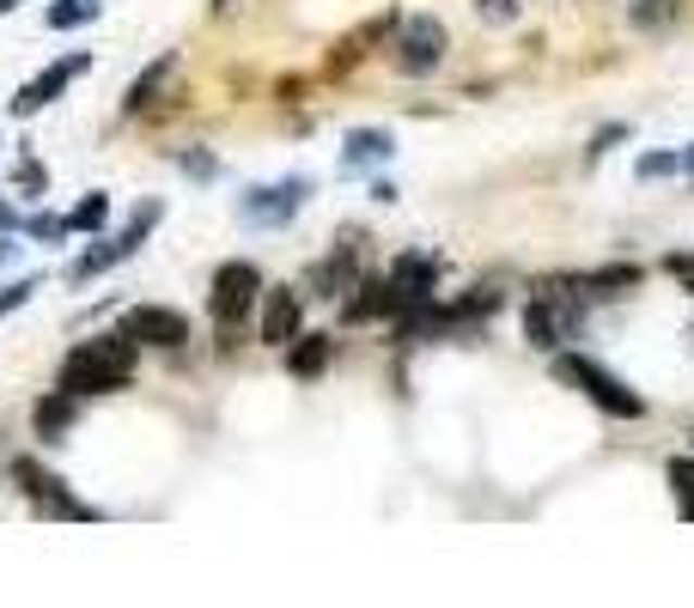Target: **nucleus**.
Listing matches in <instances>:
<instances>
[{
  "mask_svg": "<svg viewBox=\"0 0 694 608\" xmlns=\"http://www.w3.org/2000/svg\"><path fill=\"white\" fill-rule=\"evenodd\" d=\"M670 486H677L682 517H694V456H677V463H670Z\"/></svg>",
  "mask_w": 694,
  "mask_h": 608,
  "instance_id": "nucleus-19",
  "label": "nucleus"
},
{
  "mask_svg": "<svg viewBox=\"0 0 694 608\" xmlns=\"http://www.w3.org/2000/svg\"><path fill=\"white\" fill-rule=\"evenodd\" d=\"M670 18H677V0H640V7H633V25L640 30H658V25H670Z\"/></svg>",
  "mask_w": 694,
  "mask_h": 608,
  "instance_id": "nucleus-21",
  "label": "nucleus"
},
{
  "mask_svg": "<svg viewBox=\"0 0 694 608\" xmlns=\"http://www.w3.org/2000/svg\"><path fill=\"white\" fill-rule=\"evenodd\" d=\"M177 165H184V170H189V177H195V182L219 177V165H214V152H184V159H177Z\"/></svg>",
  "mask_w": 694,
  "mask_h": 608,
  "instance_id": "nucleus-25",
  "label": "nucleus"
},
{
  "mask_svg": "<svg viewBox=\"0 0 694 608\" xmlns=\"http://www.w3.org/2000/svg\"><path fill=\"white\" fill-rule=\"evenodd\" d=\"M621 140H628V122H609V128H597V135H591V159H603V152L621 147Z\"/></svg>",
  "mask_w": 694,
  "mask_h": 608,
  "instance_id": "nucleus-26",
  "label": "nucleus"
},
{
  "mask_svg": "<svg viewBox=\"0 0 694 608\" xmlns=\"http://www.w3.org/2000/svg\"><path fill=\"white\" fill-rule=\"evenodd\" d=\"M219 7H226V0H219Z\"/></svg>",
  "mask_w": 694,
  "mask_h": 608,
  "instance_id": "nucleus-32",
  "label": "nucleus"
},
{
  "mask_svg": "<svg viewBox=\"0 0 694 608\" xmlns=\"http://www.w3.org/2000/svg\"><path fill=\"white\" fill-rule=\"evenodd\" d=\"M37 287H43V280H37V274H25V280H13V287L0 292V317H7V311H18V304L31 299V292H37Z\"/></svg>",
  "mask_w": 694,
  "mask_h": 608,
  "instance_id": "nucleus-23",
  "label": "nucleus"
},
{
  "mask_svg": "<svg viewBox=\"0 0 694 608\" xmlns=\"http://www.w3.org/2000/svg\"><path fill=\"white\" fill-rule=\"evenodd\" d=\"M25 238H67V219H55V213H37V219H25Z\"/></svg>",
  "mask_w": 694,
  "mask_h": 608,
  "instance_id": "nucleus-24",
  "label": "nucleus"
},
{
  "mask_svg": "<svg viewBox=\"0 0 694 608\" xmlns=\"http://www.w3.org/2000/svg\"><path fill=\"white\" fill-rule=\"evenodd\" d=\"M13 7H18V0H0V13H13Z\"/></svg>",
  "mask_w": 694,
  "mask_h": 608,
  "instance_id": "nucleus-31",
  "label": "nucleus"
},
{
  "mask_svg": "<svg viewBox=\"0 0 694 608\" xmlns=\"http://www.w3.org/2000/svg\"><path fill=\"white\" fill-rule=\"evenodd\" d=\"M256 299H263V274H256V262H219V274H214V299H207V311H214L219 329L244 322Z\"/></svg>",
  "mask_w": 694,
  "mask_h": 608,
  "instance_id": "nucleus-5",
  "label": "nucleus"
},
{
  "mask_svg": "<svg viewBox=\"0 0 694 608\" xmlns=\"http://www.w3.org/2000/svg\"><path fill=\"white\" fill-rule=\"evenodd\" d=\"M670 274H677L682 287H689V292H694V256H670Z\"/></svg>",
  "mask_w": 694,
  "mask_h": 608,
  "instance_id": "nucleus-28",
  "label": "nucleus"
},
{
  "mask_svg": "<svg viewBox=\"0 0 694 608\" xmlns=\"http://www.w3.org/2000/svg\"><path fill=\"white\" fill-rule=\"evenodd\" d=\"M13 182H18V195H43V182H49V170L37 165V159H18Z\"/></svg>",
  "mask_w": 694,
  "mask_h": 608,
  "instance_id": "nucleus-22",
  "label": "nucleus"
},
{
  "mask_svg": "<svg viewBox=\"0 0 694 608\" xmlns=\"http://www.w3.org/2000/svg\"><path fill=\"white\" fill-rule=\"evenodd\" d=\"M13 474H18V486L31 493V505H37V517H92L86 505L74 499V493H62V481L37 463V456H18L13 463Z\"/></svg>",
  "mask_w": 694,
  "mask_h": 608,
  "instance_id": "nucleus-10",
  "label": "nucleus"
},
{
  "mask_svg": "<svg viewBox=\"0 0 694 608\" xmlns=\"http://www.w3.org/2000/svg\"><path fill=\"white\" fill-rule=\"evenodd\" d=\"M359 299H348V322H378L396 317V299H390V280H354Z\"/></svg>",
  "mask_w": 694,
  "mask_h": 608,
  "instance_id": "nucleus-15",
  "label": "nucleus"
},
{
  "mask_svg": "<svg viewBox=\"0 0 694 608\" xmlns=\"http://www.w3.org/2000/svg\"><path fill=\"white\" fill-rule=\"evenodd\" d=\"M390 299H396V311H420V304H432V292H439V262L420 256V250H408V256L390 262Z\"/></svg>",
  "mask_w": 694,
  "mask_h": 608,
  "instance_id": "nucleus-9",
  "label": "nucleus"
},
{
  "mask_svg": "<svg viewBox=\"0 0 694 608\" xmlns=\"http://www.w3.org/2000/svg\"><path fill=\"white\" fill-rule=\"evenodd\" d=\"M305 195H311V182L305 177H287V182H275V189H244L238 213H244L250 226H287V219L305 207Z\"/></svg>",
  "mask_w": 694,
  "mask_h": 608,
  "instance_id": "nucleus-8",
  "label": "nucleus"
},
{
  "mask_svg": "<svg viewBox=\"0 0 694 608\" xmlns=\"http://www.w3.org/2000/svg\"><path fill=\"white\" fill-rule=\"evenodd\" d=\"M390 152H396L390 128H354V135H348V147H341V170H348V177H359V170H378Z\"/></svg>",
  "mask_w": 694,
  "mask_h": 608,
  "instance_id": "nucleus-13",
  "label": "nucleus"
},
{
  "mask_svg": "<svg viewBox=\"0 0 694 608\" xmlns=\"http://www.w3.org/2000/svg\"><path fill=\"white\" fill-rule=\"evenodd\" d=\"M74 420H79V395L74 390H55V395H43L31 408V426H37V439L43 444H67L74 439Z\"/></svg>",
  "mask_w": 694,
  "mask_h": 608,
  "instance_id": "nucleus-12",
  "label": "nucleus"
},
{
  "mask_svg": "<svg viewBox=\"0 0 694 608\" xmlns=\"http://www.w3.org/2000/svg\"><path fill=\"white\" fill-rule=\"evenodd\" d=\"M116 334H128L135 347H184V341H189V317H184V311H171V304H135V311H123Z\"/></svg>",
  "mask_w": 694,
  "mask_h": 608,
  "instance_id": "nucleus-6",
  "label": "nucleus"
},
{
  "mask_svg": "<svg viewBox=\"0 0 694 608\" xmlns=\"http://www.w3.org/2000/svg\"><path fill=\"white\" fill-rule=\"evenodd\" d=\"M682 170H689V177H694V147H689V152H682Z\"/></svg>",
  "mask_w": 694,
  "mask_h": 608,
  "instance_id": "nucleus-30",
  "label": "nucleus"
},
{
  "mask_svg": "<svg viewBox=\"0 0 694 608\" xmlns=\"http://www.w3.org/2000/svg\"><path fill=\"white\" fill-rule=\"evenodd\" d=\"M445 49H451V30L439 25L432 13L402 18V30H396V67H402V74H415V79L439 74V61H445Z\"/></svg>",
  "mask_w": 694,
  "mask_h": 608,
  "instance_id": "nucleus-4",
  "label": "nucleus"
},
{
  "mask_svg": "<svg viewBox=\"0 0 694 608\" xmlns=\"http://www.w3.org/2000/svg\"><path fill=\"white\" fill-rule=\"evenodd\" d=\"M324 365H329V334H293V341H287V371H293L299 383L324 378Z\"/></svg>",
  "mask_w": 694,
  "mask_h": 608,
  "instance_id": "nucleus-14",
  "label": "nucleus"
},
{
  "mask_svg": "<svg viewBox=\"0 0 694 608\" xmlns=\"http://www.w3.org/2000/svg\"><path fill=\"white\" fill-rule=\"evenodd\" d=\"M555 378L572 383V390H585V402H597V408L616 414V420H640V414H646V395H633L616 371H603L597 359H585V353L555 347Z\"/></svg>",
  "mask_w": 694,
  "mask_h": 608,
  "instance_id": "nucleus-2",
  "label": "nucleus"
},
{
  "mask_svg": "<svg viewBox=\"0 0 694 608\" xmlns=\"http://www.w3.org/2000/svg\"><path fill=\"white\" fill-rule=\"evenodd\" d=\"M18 226V213H13V201H0V238H7V231Z\"/></svg>",
  "mask_w": 694,
  "mask_h": 608,
  "instance_id": "nucleus-29",
  "label": "nucleus"
},
{
  "mask_svg": "<svg viewBox=\"0 0 694 608\" xmlns=\"http://www.w3.org/2000/svg\"><path fill=\"white\" fill-rule=\"evenodd\" d=\"M86 67H92V55H86V49H79V55L49 61L43 74H37V79H25V86L13 91V116H37V110H49V104H55V98H62L67 86H74L79 74H86Z\"/></svg>",
  "mask_w": 694,
  "mask_h": 608,
  "instance_id": "nucleus-7",
  "label": "nucleus"
},
{
  "mask_svg": "<svg viewBox=\"0 0 694 608\" xmlns=\"http://www.w3.org/2000/svg\"><path fill=\"white\" fill-rule=\"evenodd\" d=\"M159 213H165V201H140L135 207V219H128L123 231H116V238H104V243H92V250H86V256H74V268H67V280H74V287H86V280H98V274L104 268H116V262H128L140 250V238H147V231L159 226Z\"/></svg>",
  "mask_w": 694,
  "mask_h": 608,
  "instance_id": "nucleus-3",
  "label": "nucleus"
},
{
  "mask_svg": "<svg viewBox=\"0 0 694 608\" xmlns=\"http://www.w3.org/2000/svg\"><path fill=\"white\" fill-rule=\"evenodd\" d=\"M171 74H177V55H159L153 67H147V74L135 79V91L123 98V110H128V116H140V110H153V98L171 86Z\"/></svg>",
  "mask_w": 694,
  "mask_h": 608,
  "instance_id": "nucleus-16",
  "label": "nucleus"
},
{
  "mask_svg": "<svg viewBox=\"0 0 694 608\" xmlns=\"http://www.w3.org/2000/svg\"><path fill=\"white\" fill-rule=\"evenodd\" d=\"M640 182H658V177H677L682 170V152H646V159H640Z\"/></svg>",
  "mask_w": 694,
  "mask_h": 608,
  "instance_id": "nucleus-20",
  "label": "nucleus"
},
{
  "mask_svg": "<svg viewBox=\"0 0 694 608\" xmlns=\"http://www.w3.org/2000/svg\"><path fill=\"white\" fill-rule=\"evenodd\" d=\"M98 13H104V0H55V7H49V25L74 30V25H92Z\"/></svg>",
  "mask_w": 694,
  "mask_h": 608,
  "instance_id": "nucleus-17",
  "label": "nucleus"
},
{
  "mask_svg": "<svg viewBox=\"0 0 694 608\" xmlns=\"http://www.w3.org/2000/svg\"><path fill=\"white\" fill-rule=\"evenodd\" d=\"M135 359H140V347L128 341V334H98V341H79V347L62 359V390H74V395L128 390Z\"/></svg>",
  "mask_w": 694,
  "mask_h": 608,
  "instance_id": "nucleus-1",
  "label": "nucleus"
},
{
  "mask_svg": "<svg viewBox=\"0 0 694 608\" xmlns=\"http://www.w3.org/2000/svg\"><path fill=\"white\" fill-rule=\"evenodd\" d=\"M104 219H110V195H104V189H92V195L67 213V231H104Z\"/></svg>",
  "mask_w": 694,
  "mask_h": 608,
  "instance_id": "nucleus-18",
  "label": "nucleus"
},
{
  "mask_svg": "<svg viewBox=\"0 0 694 608\" xmlns=\"http://www.w3.org/2000/svg\"><path fill=\"white\" fill-rule=\"evenodd\" d=\"M481 18H488V25H512V18H518V0H481Z\"/></svg>",
  "mask_w": 694,
  "mask_h": 608,
  "instance_id": "nucleus-27",
  "label": "nucleus"
},
{
  "mask_svg": "<svg viewBox=\"0 0 694 608\" xmlns=\"http://www.w3.org/2000/svg\"><path fill=\"white\" fill-rule=\"evenodd\" d=\"M299 322H305V304H299L293 287H268L263 292V341L268 347H287L299 334Z\"/></svg>",
  "mask_w": 694,
  "mask_h": 608,
  "instance_id": "nucleus-11",
  "label": "nucleus"
}]
</instances>
